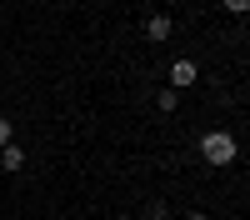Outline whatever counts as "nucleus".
<instances>
[{"label":"nucleus","mask_w":250,"mask_h":220,"mask_svg":"<svg viewBox=\"0 0 250 220\" xmlns=\"http://www.w3.org/2000/svg\"><path fill=\"white\" fill-rule=\"evenodd\" d=\"M10 140H15V125H10V120H5V115H0V150H5V145H10Z\"/></svg>","instance_id":"6e6552de"},{"label":"nucleus","mask_w":250,"mask_h":220,"mask_svg":"<svg viewBox=\"0 0 250 220\" xmlns=\"http://www.w3.org/2000/svg\"><path fill=\"white\" fill-rule=\"evenodd\" d=\"M235 155H240V140L230 130H205L200 135V160H205V165L225 170V165H235Z\"/></svg>","instance_id":"f257e3e1"},{"label":"nucleus","mask_w":250,"mask_h":220,"mask_svg":"<svg viewBox=\"0 0 250 220\" xmlns=\"http://www.w3.org/2000/svg\"><path fill=\"white\" fill-rule=\"evenodd\" d=\"M20 165H25V150H20L15 140H10V145L0 150V170H20Z\"/></svg>","instance_id":"20e7f679"},{"label":"nucleus","mask_w":250,"mask_h":220,"mask_svg":"<svg viewBox=\"0 0 250 220\" xmlns=\"http://www.w3.org/2000/svg\"><path fill=\"white\" fill-rule=\"evenodd\" d=\"M195 80H200V65H195L190 55H180L175 65H170V90H190Z\"/></svg>","instance_id":"f03ea898"},{"label":"nucleus","mask_w":250,"mask_h":220,"mask_svg":"<svg viewBox=\"0 0 250 220\" xmlns=\"http://www.w3.org/2000/svg\"><path fill=\"white\" fill-rule=\"evenodd\" d=\"M170 35H175V20H170V15H160V10L145 15V40H155V45H160V40H170Z\"/></svg>","instance_id":"7ed1b4c3"},{"label":"nucleus","mask_w":250,"mask_h":220,"mask_svg":"<svg viewBox=\"0 0 250 220\" xmlns=\"http://www.w3.org/2000/svg\"><path fill=\"white\" fill-rule=\"evenodd\" d=\"M185 220H210V215H205V210H185Z\"/></svg>","instance_id":"1a4fd4ad"},{"label":"nucleus","mask_w":250,"mask_h":220,"mask_svg":"<svg viewBox=\"0 0 250 220\" xmlns=\"http://www.w3.org/2000/svg\"><path fill=\"white\" fill-rule=\"evenodd\" d=\"M115 220H140V215H115Z\"/></svg>","instance_id":"9d476101"},{"label":"nucleus","mask_w":250,"mask_h":220,"mask_svg":"<svg viewBox=\"0 0 250 220\" xmlns=\"http://www.w3.org/2000/svg\"><path fill=\"white\" fill-rule=\"evenodd\" d=\"M220 10H225V15H245L250 0H220Z\"/></svg>","instance_id":"0eeeda50"},{"label":"nucleus","mask_w":250,"mask_h":220,"mask_svg":"<svg viewBox=\"0 0 250 220\" xmlns=\"http://www.w3.org/2000/svg\"><path fill=\"white\" fill-rule=\"evenodd\" d=\"M155 105H160L165 115H170V110H180V90H170V85H165V90H155Z\"/></svg>","instance_id":"39448f33"},{"label":"nucleus","mask_w":250,"mask_h":220,"mask_svg":"<svg viewBox=\"0 0 250 220\" xmlns=\"http://www.w3.org/2000/svg\"><path fill=\"white\" fill-rule=\"evenodd\" d=\"M140 220H170V205H165V200H150V205H145V215Z\"/></svg>","instance_id":"423d86ee"}]
</instances>
